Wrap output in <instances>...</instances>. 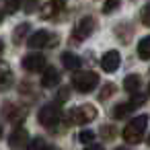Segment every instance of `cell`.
<instances>
[{
  "label": "cell",
  "mask_w": 150,
  "mask_h": 150,
  "mask_svg": "<svg viewBox=\"0 0 150 150\" xmlns=\"http://www.w3.org/2000/svg\"><path fill=\"white\" fill-rule=\"evenodd\" d=\"M148 127V115H138L134 119H129V123L123 129V140L127 144H138L144 138V132Z\"/></svg>",
  "instance_id": "1"
},
{
  "label": "cell",
  "mask_w": 150,
  "mask_h": 150,
  "mask_svg": "<svg viewBox=\"0 0 150 150\" xmlns=\"http://www.w3.org/2000/svg\"><path fill=\"white\" fill-rule=\"evenodd\" d=\"M72 84L78 93H91L99 86V76L91 70H80L72 76Z\"/></svg>",
  "instance_id": "2"
},
{
  "label": "cell",
  "mask_w": 150,
  "mask_h": 150,
  "mask_svg": "<svg viewBox=\"0 0 150 150\" xmlns=\"http://www.w3.org/2000/svg\"><path fill=\"white\" fill-rule=\"evenodd\" d=\"M70 121L72 123H78V125H84V123H91L95 117H97V109L93 105H80V107H74L70 113H68Z\"/></svg>",
  "instance_id": "3"
},
{
  "label": "cell",
  "mask_w": 150,
  "mask_h": 150,
  "mask_svg": "<svg viewBox=\"0 0 150 150\" xmlns=\"http://www.w3.org/2000/svg\"><path fill=\"white\" fill-rule=\"evenodd\" d=\"M144 101H146L144 95H136V97L129 99L127 103H119V105H115V109H113V117H115V119H123V117H127V115L134 113L138 107H142Z\"/></svg>",
  "instance_id": "4"
},
{
  "label": "cell",
  "mask_w": 150,
  "mask_h": 150,
  "mask_svg": "<svg viewBox=\"0 0 150 150\" xmlns=\"http://www.w3.org/2000/svg\"><path fill=\"white\" fill-rule=\"evenodd\" d=\"M37 117H39V123H41V125L52 127V125H56V123L60 121L62 113H60V107H58V105H45V107L39 109Z\"/></svg>",
  "instance_id": "5"
},
{
  "label": "cell",
  "mask_w": 150,
  "mask_h": 150,
  "mask_svg": "<svg viewBox=\"0 0 150 150\" xmlns=\"http://www.w3.org/2000/svg\"><path fill=\"white\" fill-rule=\"evenodd\" d=\"M50 43H56V37H54V33H50V31H35L31 37H29V47L31 50H43V47H47Z\"/></svg>",
  "instance_id": "6"
},
{
  "label": "cell",
  "mask_w": 150,
  "mask_h": 150,
  "mask_svg": "<svg viewBox=\"0 0 150 150\" xmlns=\"http://www.w3.org/2000/svg\"><path fill=\"white\" fill-rule=\"evenodd\" d=\"M95 27H97V23L93 17H82L78 21V25L74 27V39H86L95 31Z\"/></svg>",
  "instance_id": "7"
},
{
  "label": "cell",
  "mask_w": 150,
  "mask_h": 150,
  "mask_svg": "<svg viewBox=\"0 0 150 150\" xmlns=\"http://www.w3.org/2000/svg\"><path fill=\"white\" fill-rule=\"evenodd\" d=\"M8 144H11V148H15V150H27V146L31 144L27 129H25V127H17V129L11 134V138H8Z\"/></svg>",
  "instance_id": "8"
},
{
  "label": "cell",
  "mask_w": 150,
  "mask_h": 150,
  "mask_svg": "<svg viewBox=\"0 0 150 150\" xmlns=\"http://www.w3.org/2000/svg\"><path fill=\"white\" fill-rule=\"evenodd\" d=\"M23 68L27 72H39L45 68V58L41 54H29L23 58Z\"/></svg>",
  "instance_id": "9"
},
{
  "label": "cell",
  "mask_w": 150,
  "mask_h": 150,
  "mask_svg": "<svg viewBox=\"0 0 150 150\" xmlns=\"http://www.w3.org/2000/svg\"><path fill=\"white\" fill-rule=\"evenodd\" d=\"M119 64H121V56H119V52H107L105 56H103V60H101V68L105 70V72H115L117 68H119Z\"/></svg>",
  "instance_id": "10"
},
{
  "label": "cell",
  "mask_w": 150,
  "mask_h": 150,
  "mask_svg": "<svg viewBox=\"0 0 150 150\" xmlns=\"http://www.w3.org/2000/svg\"><path fill=\"white\" fill-rule=\"evenodd\" d=\"M66 0H50V2L41 8V19H54L60 15V11L64 8Z\"/></svg>",
  "instance_id": "11"
},
{
  "label": "cell",
  "mask_w": 150,
  "mask_h": 150,
  "mask_svg": "<svg viewBox=\"0 0 150 150\" xmlns=\"http://www.w3.org/2000/svg\"><path fill=\"white\" fill-rule=\"evenodd\" d=\"M58 84H60V72H58L56 68L47 66V68L43 70V76H41V86L54 88V86H58Z\"/></svg>",
  "instance_id": "12"
},
{
  "label": "cell",
  "mask_w": 150,
  "mask_h": 150,
  "mask_svg": "<svg viewBox=\"0 0 150 150\" xmlns=\"http://www.w3.org/2000/svg\"><path fill=\"white\" fill-rule=\"evenodd\" d=\"M60 60H62L64 68H68V70H78V68L82 66L80 58H78L76 54H72V52H64V54L60 56Z\"/></svg>",
  "instance_id": "13"
},
{
  "label": "cell",
  "mask_w": 150,
  "mask_h": 150,
  "mask_svg": "<svg viewBox=\"0 0 150 150\" xmlns=\"http://www.w3.org/2000/svg\"><path fill=\"white\" fill-rule=\"evenodd\" d=\"M140 84H142V78L138 74H129V76L123 78V88L127 93H138L140 91Z\"/></svg>",
  "instance_id": "14"
},
{
  "label": "cell",
  "mask_w": 150,
  "mask_h": 150,
  "mask_svg": "<svg viewBox=\"0 0 150 150\" xmlns=\"http://www.w3.org/2000/svg\"><path fill=\"white\" fill-rule=\"evenodd\" d=\"M138 56L142 60H150V35L144 37L140 43H138Z\"/></svg>",
  "instance_id": "15"
},
{
  "label": "cell",
  "mask_w": 150,
  "mask_h": 150,
  "mask_svg": "<svg viewBox=\"0 0 150 150\" xmlns=\"http://www.w3.org/2000/svg\"><path fill=\"white\" fill-rule=\"evenodd\" d=\"M29 31V25L27 23H23V25H19L17 29H15V41L19 43V41H23V37H25V33Z\"/></svg>",
  "instance_id": "16"
},
{
  "label": "cell",
  "mask_w": 150,
  "mask_h": 150,
  "mask_svg": "<svg viewBox=\"0 0 150 150\" xmlns=\"http://www.w3.org/2000/svg\"><path fill=\"white\" fill-rule=\"evenodd\" d=\"M78 140H80L82 144H86V146H88V144L95 140V132H91V129H84V132H80V134H78Z\"/></svg>",
  "instance_id": "17"
},
{
  "label": "cell",
  "mask_w": 150,
  "mask_h": 150,
  "mask_svg": "<svg viewBox=\"0 0 150 150\" xmlns=\"http://www.w3.org/2000/svg\"><path fill=\"white\" fill-rule=\"evenodd\" d=\"M21 0H4V15H8V13H15L21 4Z\"/></svg>",
  "instance_id": "18"
},
{
  "label": "cell",
  "mask_w": 150,
  "mask_h": 150,
  "mask_svg": "<svg viewBox=\"0 0 150 150\" xmlns=\"http://www.w3.org/2000/svg\"><path fill=\"white\" fill-rule=\"evenodd\" d=\"M27 150H50V148L45 146V142H43L41 138H35V140L27 146Z\"/></svg>",
  "instance_id": "19"
},
{
  "label": "cell",
  "mask_w": 150,
  "mask_h": 150,
  "mask_svg": "<svg viewBox=\"0 0 150 150\" xmlns=\"http://www.w3.org/2000/svg\"><path fill=\"white\" fill-rule=\"evenodd\" d=\"M140 17H142V23L146 25V27H150V2L142 8V13H140Z\"/></svg>",
  "instance_id": "20"
},
{
  "label": "cell",
  "mask_w": 150,
  "mask_h": 150,
  "mask_svg": "<svg viewBox=\"0 0 150 150\" xmlns=\"http://www.w3.org/2000/svg\"><path fill=\"white\" fill-rule=\"evenodd\" d=\"M119 6V0H105V6H103V13H111Z\"/></svg>",
  "instance_id": "21"
},
{
  "label": "cell",
  "mask_w": 150,
  "mask_h": 150,
  "mask_svg": "<svg viewBox=\"0 0 150 150\" xmlns=\"http://www.w3.org/2000/svg\"><path fill=\"white\" fill-rule=\"evenodd\" d=\"M84 150H103V146H99V144H88Z\"/></svg>",
  "instance_id": "22"
},
{
  "label": "cell",
  "mask_w": 150,
  "mask_h": 150,
  "mask_svg": "<svg viewBox=\"0 0 150 150\" xmlns=\"http://www.w3.org/2000/svg\"><path fill=\"white\" fill-rule=\"evenodd\" d=\"M115 150H127V148H125V146H119V148H115Z\"/></svg>",
  "instance_id": "23"
},
{
  "label": "cell",
  "mask_w": 150,
  "mask_h": 150,
  "mask_svg": "<svg viewBox=\"0 0 150 150\" xmlns=\"http://www.w3.org/2000/svg\"><path fill=\"white\" fill-rule=\"evenodd\" d=\"M146 142H148V146H150V136H148V140H146Z\"/></svg>",
  "instance_id": "24"
},
{
  "label": "cell",
  "mask_w": 150,
  "mask_h": 150,
  "mask_svg": "<svg viewBox=\"0 0 150 150\" xmlns=\"http://www.w3.org/2000/svg\"><path fill=\"white\" fill-rule=\"evenodd\" d=\"M148 93H150V84H148Z\"/></svg>",
  "instance_id": "25"
}]
</instances>
